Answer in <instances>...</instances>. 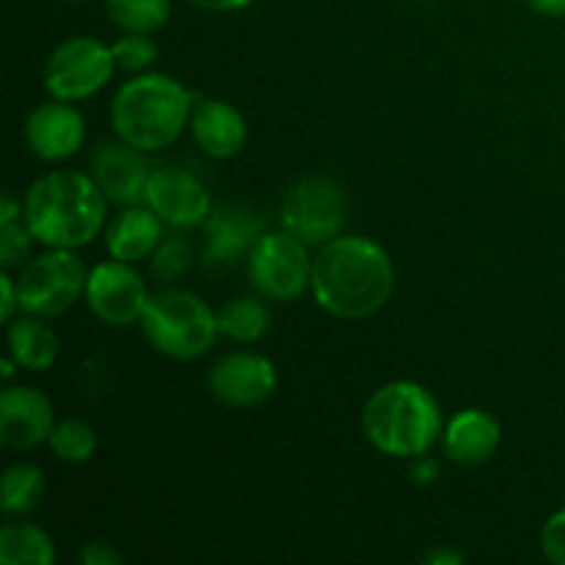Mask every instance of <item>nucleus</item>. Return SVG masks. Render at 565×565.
I'll return each instance as SVG.
<instances>
[{
	"label": "nucleus",
	"instance_id": "4",
	"mask_svg": "<svg viewBox=\"0 0 565 565\" xmlns=\"http://www.w3.org/2000/svg\"><path fill=\"white\" fill-rule=\"evenodd\" d=\"M362 428L370 445L392 458H419L445 434L436 397L414 381H392L364 403Z\"/></svg>",
	"mask_w": 565,
	"mask_h": 565
},
{
	"label": "nucleus",
	"instance_id": "30",
	"mask_svg": "<svg viewBox=\"0 0 565 565\" xmlns=\"http://www.w3.org/2000/svg\"><path fill=\"white\" fill-rule=\"evenodd\" d=\"M77 561H81V565H119L121 555L108 541H92V544L83 546Z\"/></svg>",
	"mask_w": 565,
	"mask_h": 565
},
{
	"label": "nucleus",
	"instance_id": "24",
	"mask_svg": "<svg viewBox=\"0 0 565 565\" xmlns=\"http://www.w3.org/2000/svg\"><path fill=\"white\" fill-rule=\"evenodd\" d=\"M108 20L125 33L163 31L171 20V0H105Z\"/></svg>",
	"mask_w": 565,
	"mask_h": 565
},
{
	"label": "nucleus",
	"instance_id": "35",
	"mask_svg": "<svg viewBox=\"0 0 565 565\" xmlns=\"http://www.w3.org/2000/svg\"><path fill=\"white\" fill-rule=\"evenodd\" d=\"M524 3L544 17H565V0H524Z\"/></svg>",
	"mask_w": 565,
	"mask_h": 565
},
{
	"label": "nucleus",
	"instance_id": "15",
	"mask_svg": "<svg viewBox=\"0 0 565 565\" xmlns=\"http://www.w3.org/2000/svg\"><path fill=\"white\" fill-rule=\"evenodd\" d=\"M53 406L33 386H6L0 392V441L9 450H31L50 439Z\"/></svg>",
	"mask_w": 565,
	"mask_h": 565
},
{
	"label": "nucleus",
	"instance_id": "18",
	"mask_svg": "<svg viewBox=\"0 0 565 565\" xmlns=\"http://www.w3.org/2000/svg\"><path fill=\"white\" fill-rule=\"evenodd\" d=\"M445 456L458 467H480L491 461L500 450L502 430L500 423L483 408H467L458 412L450 423L445 425Z\"/></svg>",
	"mask_w": 565,
	"mask_h": 565
},
{
	"label": "nucleus",
	"instance_id": "28",
	"mask_svg": "<svg viewBox=\"0 0 565 565\" xmlns=\"http://www.w3.org/2000/svg\"><path fill=\"white\" fill-rule=\"evenodd\" d=\"M193 259V248L185 237H171V241L160 243L154 248L152 257V274L158 276V281H174L180 279L188 270Z\"/></svg>",
	"mask_w": 565,
	"mask_h": 565
},
{
	"label": "nucleus",
	"instance_id": "36",
	"mask_svg": "<svg viewBox=\"0 0 565 565\" xmlns=\"http://www.w3.org/2000/svg\"><path fill=\"white\" fill-rule=\"evenodd\" d=\"M423 561H425V563H430V565H439V563H461V561H463V555H461V552L436 550V552H430V555H425Z\"/></svg>",
	"mask_w": 565,
	"mask_h": 565
},
{
	"label": "nucleus",
	"instance_id": "7",
	"mask_svg": "<svg viewBox=\"0 0 565 565\" xmlns=\"http://www.w3.org/2000/svg\"><path fill=\"white\" fill-rule=\"evenodd\" d=\"M281 230L307 246H326L340 237L348 221V193L326 174H309L287 191L279 207Z\"/></svg>",
	"mask_w": 565,
	"mask_h": 565
},
{
	"label": "nucleus",
	"instance_id": "10",
	"mask_svg": "<svg viewBox=\"0 0 565 565\" xmlns=\"http://www.w3.org/2000/svg\"><path fill=\"white\" fill-rule=\"evenodd\" d=\"M86 303L103 323L132 326L141 323L147 309L149 290L143 276L132 268V263L110 259L88 270Z\"/></svg>",
	"mask_w": 565,
	"mask_h": 565
},
{
	"label": "nucleus",
	"instance_id": "34",
	"mask_svg": "<svg viewBox=\"0 0 565 565\" xmlns=\"http://www.w3.org/2000/svg\"><path fill=\"white\" fill-rule=\"evenodd\" d=\"M22 202H17L14 196H11L9 191L3 193V199H0V224H11V221H20L22 218Z\"/></svg>",
	"mask_w": 565,
	"mask_h": 565
},
{
	"label": "nucleus",
	"instance_id": "23",
	"mask_svg": "<svg viewBox=\"0 0 565 565\" xmlns=\"http://www.w3.org/2000/svg\"><path fill=\"white\" fill-rule=\"evenodd\" d=\"M218 329L235 342H257L268 334L270 312L259 298H232L218 309Z\"/></svg>",
	"mask_w": 565,
	"mask_h": 565
},
{
	"label": "nucleus",
	"instance_id": "2",
	"mask_svg": "<svg viewBox=\"0 0 565 565\" xmlns=\"http://www.w3.org/2000/svg\"><path fill=\"white\" fill-rule=\"evenodd\" d=\"M22 207V218L36 243L50 248H81L105 230L108 199L92 174L58 169L28 188Z\"/></svg>",
	"mask_w": 565,
	"mask_h": 565
},
{
	"label": "nucleus",
	"instance_id": "31",
	"mask_svg": "<svg viewBox=\"0 0 565 565\" xmlns=\"http://www.w3.org/2000/svg\"><path fill=\"white\" fill-rule=\"evenodd\" d=\"M0 287H3V309H0V315H3V323H11L14 312L20 309V290H17V279L9 270L0 274Z\"/></svg>",
	"mask_w": 565,
	"mask_h": 565
},
{
	"label": "nucleus",
	"instance_id": "22",
	"mask_svg": "<svg viewBox=\"0 0 565 565\" xmlns=\"http://www.w3.org/2000/svg\"><path fill=\"white\" fill-rule=\"evenodd\" d=\"M44 497V475L33 463H11L0 480V508L6 516H25Z\"/></svg>",
	"mask_w": 565,
	"mask_h": 565
},
{
	"label": "nucleus",
	"instance_id": "16",
	"mask_svg": "<svg viewBox=\"0 0 565 565\" xmlns=\"http://www.w3.org/2000/svg\"><path fill=\"white\" fill-rule=\"evenodd\" d=\"M259 237H263V224L257 215L224 204L204 221V263L210 268H232L241 263L243 254H252Z\"/></svg>",
	"mask_w": 565,
	"mask_h": 565
},
{
	"label": "nucleus",
	"instance_id": "11",
	"mask_svg": "<svg viewBox=\"0 0 565 565\" xmlns=\"http://www.w3.org/2000/svg\"><path fill=\"white\" fill-rule=\"evenodd\" d=\"M279 386L274 362L263 353H226L210 367L207 390L218 403L232 408H254L270 401Z\"/></svg>",
	"mask_w": 565,
	"mask_h": 565
},
{
	"label": "nucleus",
	"instance_id": "33",
	"mask_svg": "<svg viewBox=\"0 0 565 565\" xmlns=\"http://www.w3.org/2000/svg\"><path fill=\"white\" fill-rule=\"evenodd\" d=\"M412 475L417 483H434V480L439 478V463L428 456H419V458H414Z\"/></svg>",
	"mask_w": 565,
	"mask_h": 565
},
{
	"label": "nucleus",
	"instance_id": "9",
	"mask_svg": "<svg viewBox=\"0 0 565 565\" xmlns=\"http://www.w3.org/2000/svg\"><path fill=\"white\" fill-rule=\"evenodd\" d=\"M119 70L114 50L92 36H75L61 42L44 64V88L53 99L77 103L108 86Z\"/></svg>",
	"mask_w": 565,
	"mask_h": 565
},
{
	"label": "nucleus",
	"instance_id": "37",
	"mask_svg": "<svg viewBox=\"0 0 565 565\" xmlns=\"http://www.w3.org/2000/svg\"><path fill=\"white\" fill-rule=\"evenodd\" d=\"M70 3H81V0H70Z\"/></svg>",
	"mask_w": 565,
	"mask_h": 565
},
{
	"label": "nucleus",
	"instance_id": "1",
	"mask_svg": "<svg viewBox=\"0 0 565 565\" xmlns=\"http://www.w3.org/2000/svg\"><path fill=\"white\" fill-rule=\"evenodd\" d=\"M395 290V265L384 246L362 235H340L320 246L312 263V296L342 320H362L386 307Z\"/></svg>",
	"mask_w": 565,
	"mask_h": 565
},
{
	"label": "nucleus",
	"instance_id": "27",
	"mask_svg": "<svg viewBox=\"0 0 565 565\" xmlns=\"http://www.w3.org/2000/svg\"><path fill=\"white\" fill-rule=\"evenodd\" d=\"M33 243H36V237L28 230L25 218L0 224V265H3V270L17 268V265L22 268L31 259Z\"/></svg>",
	"mask_w": 565,
	"mask_h": 565
},
{
	"label": "nucleus",
	"instance_id": "3",
	"mask_svg": "<svg viewBox=\"0 0 565 565\" xmlns=\"http://www.w3.org/2000/svg\"><path fill=\"white\" fill-rule=\"evenodd\" d=\"M193 94L180 81L160 72H143L127 81L110 103L116 138L141 152L171 147L191 125Z\"/></svg>",
	"mask_w": 565,
	"mask_h": 565
},
{
	"label": "nucleus",
	"instance_id": "5",
	"mask_svg": "<svg viewBox=\"0 0 565 565\" xmlns=\"http://www.w3.org/2000/svg\"><path fill=\"white\" fill-rule=\"evenodd\" d=\"M141 331L154 351L177 362L204 356L221 334L218 312H213L204 298L177 287L149 292Z\"/></svg>",
	"mask_w": 565,
	"mask_h": 565
},
{
	"label": "nucleus",
	"instance_id": "8",
	"mask_svg": "<svg viewBox=\"0 0 565 565\" xmlns=\"http://www.w3.org/2000/svg\"><path fill=\"white\" fill-rule=\"evenodd\" d=\"M309 246L287 230L265 232L248 254V276L259 296L268 301H296L312 287Z\"/></svg>",
	"mask_w": 565,
	"mask_h": 565
},
{
	"label": "nucleus",
	"instance_id": "19",
	"mask_svg": "<svg viewBox=\"0 0 565 565\" xmlns=\"http://www.w3.org/2000/svg\"><path fill=\"white\" fill-rule=\"evenodd\" d=\"M160 241H163V221L147 204H130L105 226V246L110 257L121 263H138L149 257L160 246Z\"/></svg>",
	"mask_w": 565,
	"mask_h": 565
},
{
	"label": "nucleus",
	"instance_id": "26",
	"mask_svg": "<svg viewBox=\"0 0 565 565\" xmlns=\"http://www.w3.org/2000/svg\"><path fill=\"white\" fill-rule=\"evenodd\" d=\"M110 50H114L116 66L125 72H141L158 58V44L147 33H125V36L110 44Z\"/></svg>",
	"mask_w": 565,
	"mask_h": 565
},
{
	"label": "nucleus",
	"instance_id": "21",
	"mask_svg": "<svg viewBox=\"0 0 565 565\" xmlns=\"http://www.w3.org/2000/svg\"><path fill=\"white\" fill-rule=\"evenodd\" d=\"M55 544L36 524H3L0 530V565H53Z\"/></svg>",
	"mask_w": 565,
	"mask_h": 565
},
{
	"label": "nucleus",
	"instance_id": "14",
	"mask_svg": "<svg viewBox=\"0 0 565 565\" xmlns=\"http://www.w3.org/2000/svg\"><path fill=\"white\" fill-rule=\"evenodd\" d=\"M25 141L39 160L61 163L81 152L83 141H86V121H83L81 110H75L64 99L42 103L28 116Z\"/></svg>",
	"mask_w": 565,
	"mask_h": 565
},
{
	"label": "nucleus",
	"instance_id": "13",
	"mask_svg": "<svg viewBox=\"0 0 565 565\" xmlns=\"http://www.w3.org/2000/svg\"><path fill=\"white\" fill-rule=\"evenodd\" d=\"M143 154L147 152L130 147L121 138L105 141L94 149L92 177L110 204H119V207L143 204L149 174H152Z\"/></svg>",
	"mask_w": 565,
	"mask_h": 565
},
{
	"label": "nucleus",
	"instance_id": "29",
	"mask_svg": "<svg viewBox=\"0 0 565 565\" xmlns=\"http://www.w3.org/2000/svg\"><path fill=\"white\" fill-rule=\"evenodd\" d=\"M541 550L550 563L565 565V508L546 519L544 530H541Z\"/></svg>",
	"mask_w": 565,
	"mask_h": 565
},
{
	"label": "nucleus",
	"instance_id": "20",
	"mask_svg": "<svg viewBox=\"0 0 565 565\" xmlns=\"http://www.w3.org/2000/svg\"><path fill=\"white\" fill-rule=\"evenodd\" d=\"M9 353L22 370H50L58 359V337L39 315H22L9 323Z\"/></svg>",
	"mask_w": 565,
	"mask_h": 565
},
{
	"label": "nucleus",
	"instance_id": "32",
	"mask_svg": "<svg viewBox=\"0 0 565 565\" xmlns=\"http://www.w3.org/2000/svg\"><path fill=\"white\" fill-rule=\"evenodd\" d=\"M188 3H193V6H196V9L218 11V14H226V11L248 9V6H252L254 0H188Z\"/></svg>",
	"mask_w": 565,
	"mask_h": 565
},
{
	"label": "nucleus",
	"instance_id": "25",
	"mask_svg": "<svg viewBox=\"0 0 565 565\" xmlns=\"http://www.w3.org/2000/svg\"><path fill=\"white\" fill-rule=\"evenodd\" d=\"M47 445L58 461L86 463V461H92L94 450H97V434H94V428L88 423L70 417V419H61V423H55Z\"/></svg>",
	"mask_w": 565,
	"mask_h": 565
},
{
	"label": "nucleus",
	"instance_id": "17",
	"mask_svg": "<svg viewBox=\"0 0 565 565\" xmlns=\"http://www.w3.org/2000/svg\"><path fill=\"white\" fill-rule=\"evenodd\" d=\"M191 132L196 138L199 149L210 158H235L243 152L248 141L246 116L226 99H199L193 103L191 114Z\"/></svg>",
	"mask_w": 565,
	"mask_h": 565
},
{
	"label": "nucleus",
	"instance_id": "6",
	"mask_svg": "<svg viewBox=\"0 0 565 565\" xmlns=\"http://www.w3.org/2000/svg\"><path fill=\"white\" fill-rule=\"evenodd\" d=\"M88 270L72 248H53L31 257L17 276L20 309L39 318H58L86 296Z\"/></svg>",
	"mask_w": 565,
	"mask_h": 565
},
{
	"label": "nucleus",
	"instance_id": "12",
	"mask_svg": "<svg viewBox=\"0 0 565 565\" xmlns=\"http://www.w3.org/2000/svg\"><path fill=\"white\" fill-rule=\"evenodd\" d=\"M143 204L174 230H191V226L204 224L213 213V199H210L207 188L191 171L174 169V166H163L149 174Z\"/></svg>",
	"mask_w": 565,
	"mask_h": 565
}]
</instances>
